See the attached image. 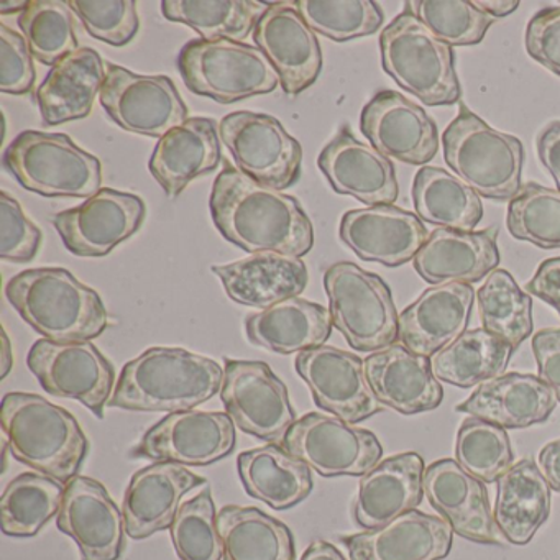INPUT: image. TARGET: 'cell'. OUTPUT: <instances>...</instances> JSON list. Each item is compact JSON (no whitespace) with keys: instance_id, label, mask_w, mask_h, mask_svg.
<instances>
[{"instance_id":"obj_46","label":"cell","mask_w":560,"mask_h":560,"mask_svg":"<svg viewBox=\"0 0 560 560\" xmlns=\"http://www.w3.org/2000/svg\"><path fill=\"white\" fill-rule=\"evenodd\" d=\"M508 231L540 248H560V191L527 183L508 206Z\"/></svg>"},{"instance_id":"obj_55","label":"cell","mask_w":560,"mask_h":560,"mask_svg":"<svg viewBox=\"0 0 560 560\" xmlns=\"http://www.w3.org/2000/svg\"><path fill=\"white\" fill-rule=\"evenodd\" d=\"M537 153L540 162L556 179L560 191V122H552L540 132L537 139Z\"/></svg>"},{"instance_id":"obj_31","label":"cell","mask_w":560,"mask_h":560,"mask_svg":"<svg viewBox=\"0 0 560 560\" xmlns=\"http://www.w3.org/2000/svg\"><path fill=\"white\" fill-rule=\"evenodd\" d=\"M221 163L219 126L206 117H191L170 130L156 143L150 159V173L175 199L189 183L218 168Z\"/></svg>"},{"instance_id":"obj_18","label":"cell","mask_w":560,"mask_h":560,"mask_svg":"<svg viewBox=\"0 0 560 560\" xmlns=\"http://www.w3.org/2000/svg\"><path fill=\"white\" fill-rule=\"evenodd\" d=\"M360 130L386 159L421 166L439 152L434 120L396 91H382L363 107Z\"/></svg>"},{"instance_id":"obj_6","label":"cell","mask_w":560,"mask_h":560,"mask_svg":"<svg viewBox=\"0 0 560 560\" xmlns=\"http://www.w3.org/2000/svg\"><path fill=\"white\" fill-rule=\"evenodd\" d=\"M444 159L455 175L483 198L513 199L520 192L524 149L516 137L493 127L462 107L442 136Z\"/></svg>"},{"instance_id":"obj_60","label":"cell","mask_w":560,"mask_h":560,"mask_svg":"<svg viewBox=\"0 0 560 560\" xmlns=\"http://www.w3.org/2000/svg\"><path fill=\"white\" fill-rule=\"evenodd\" d=\"M31 2L27 0H0V14L9 15L15 12H24Z\"/></svg>"},{"instance_id":"obj_21","label":"cell","mask_w":560,"mask_h":560,"mask_svg":"<svg viewBox=\"0 0 560 560\" xmlns=\"http://www.w3.org/2000/svg\"><path fill=\"white\" fill-rule=\"evenodd\" d=\"M422 485L429 503L448 521L455 534L474 542H506L494 521L487 487L457 460L442 458L429 465Z\"/></svg>"},{"instance_id":"obj_7","label":"cell","mask_w":560,"mask_h":560,"mask_svg":"<svg viewBox=\"0 0 560 560\" xmlns=\"http://www.w3.org/2000/svg\"><path fill=\"white\" fill-rule=\"evenodd\" d=\"M4 165L28 191L48 198H93L101 191V162L65 133L27 130L12 140Z\"/></svg>"},{"instance_id":"obj_11","label":"cell","mask_w":560,"mask_h":560,"mask_svg":"<svg viewBox=\"0 0 560 560\" xmlns=\"http://www.w3.org/2000/svg\"><path fill=\"white\" fill-rule=\"evenodd\" d=\"M281 445L320 477H363L382 460L378 438L336 416L311 412L298 419Z\"/></svg>"},{"instance_id":"obj_43","label":"cell","mask_w":560,"mask_h":560,"mask_svg":"<svg viewBox=\"0 0 560 560\" xmlns=\"http://www.w3.org/2000/svg\"><path fill=\"white\" fill-rule=\"evenodd\" d=\"M19 27L32 57L44 65H55L78 50L74 19L68 2L31 0L19 18Z\"/></svg>"},{"instance_id":"obj_37","label":"cell","mask_w":560,"mask_h":560,"mask_svg":"<svg viewBox=\"0 0 560 560\" xmlns=\"http://www.w3.org/2000/svg\"><path fill=\"white\" fill-rule=\"evenodd\" d=\"M218 529L224 560H296L290 527L258 508H222Z\"/></svg>"},{"instance_id":"obj_40","label":"cell","mask_w":560,"mask_h":560,"mask_svg":"<svg viewBox=\"0 0 560 560\" xmlns=\"http://www.w3.org/2000/svg\"><path fill=\"white\" fill-rule=\"evenodd\" d=\"M270 4L257 0H165L162 12L168 21L185 24L201 40L242 42L250 37Z\"/></svg>"},{"instance_id":"obj_51","label":"cell","mask_w":560,"mask_h":560,"mask_svg":"<svg viewBox=\"0 0 560 560\" xmlns=\"http://www.w3.org/2000/svg\"><path fill=\"white\" fill-rule=\"evenodd\" d=\"M35 78L34 57L24 35L0 24V91L21 96L34 88Z\"/></svg>"},{"instance_id":"obj_47","label":"cell","mask_w":560,"mask_h":560,"mask_svg":"<svg viewBox=\"0 0 560 560\" xmlns=\"http://www.w3.org/2000/svg\"><path fill=\"white\" fill-rule=\"evenodd\" d=\"M170 534L179 559L222 560L224 547L211 488H205L179 506Z\"/></svg>"},{"instance_id":"obj_22","label":"cell","mask_w":560,"mask_h":560,"mask_svg":"<svg viewBox=\"0 0 560 560\" xmlns=\"http://www.w3.org/2000/svg\"><path fill=\"white\" fill-rule=\"evenodd\" d=\"M340 238L362 260L396 268L415 260L429 237L418 215L383 205L347 212Z\"/></svg>"},{"instance_id":"obj_38","label":"cell","mask_w":560,"mask_h":560,"mask_svg":"<svg viewBox=\"0 0 560 560\" xmlns=\"http://www.w3.org/2000/svg\"><path fill=\"white\" fill-rule=\"evenodd\" d=\"M418 218L439 229L474 232L483 218L480 196L458 176L434 166H422L412 183Z\"/></svg>"},{"instance_id":"obj_13","label":"cell","mask_w":560,"mask_h":560,"mask_svg":"<svg viewBox=\"0 0 560 560\" xmlns=\"http://www.w3.org/2000/svg\"><path fill=\"white\" fill-rule=\"evenodd\" d=\"M221 401L234 424L260 441H283L296 422L287 385L265 362L225 359Z\"/></svg>"},{"instance_id":"obj_36","label":"cell","mask_w":560,"mask_h":560,"mask_svg":"<svg viewBox=\"0 0 560 560\" xmlns=\"http://www.w3.org/2000/svg\"><path fill=\"white\" fill-rule=\"evenodd\" d=\"M238 475L252 498L277 511L296 506L313 491L310 467L278 444L238 455Z\"/></svg>"},{"instance_id":"obj_1","label":"cell","mask_w":560,"mask_h":560,"mask_svg":"<svg viewBox=\"0 0 560 560\" xmlns=\"http://www.w3.org/2000/svg\"><path fill=\"white\" fill-rule=\"evenodd\" d=\"M211 215L222 237L248 254L303 258L314 229L298 199L268 188L225 162L212 186Z\"/></svg>"},{"instance_id":"obj_28","label":"cell","mask_w":560,"mask_h":560,"mask_svg":"<svg viewBox=\"0 0 560 560\" xmlns=\"http://www.w3.org/2000/svg\"><path fill=\"white\" fill-rule=\"evenodd\" d=\"M415 268L431 284L477 283L500 264L498 229L478 232L435 229L415 257Z\"/></svg>"},{"instance_id":"obj_2","label":"cell","mask_w":560,"mask_h":560,"mask_svg":"<svg viewBox=\"0 0 560 560\" xmlns=\"http://www.w3.org/2000/svg\"><path fill=\"white\" fill-rule=\"evenodd\" d=\"M224 370L215 360L176 347H152L126 363L110 408L140 412L191 411L214 398Z\"/></svg>"},{"instance_id":"obj_9","label":"cell","mask_w":560,"mask_h":560,"mask_svg":"<svg viewBox=\"0 0 560 560\" xmlns=\"http://www.w3.org/2000/svg\"><path fill=\"white\" fill-rule=\"evenodd\" d=\"M191 93L219 104H234L281 86L280 74L264 51L232 40H192L178 58Z\"/></svg>"},{"instance_id":"obj_15","label":"cell","mask_w":560,"mask_h":560,"mask_svg":"<svg viewBox=\"0 0 560 560\" xmlns=\"http://www.w3.org/2000/svg\"><path fill=\"white\" fill-rule=\"evenodd\" d=\"M235 424L228 412L179 411L145 432L132 457L206 467L234 452Z\"/></svg>"},{"instance_id":"obj_23","label":"cell","mask_w":560,"mask_h":560,"mask_svg":"<svg viewBox=\"0 0 560 560\" xmlns=\"http://www.w3.org/2000/svg\"><path fill=\"white\" fill-rule=\"evenodd\" d=\"M337 195L352 196L365 206H393L398 199L395 166L372 145L360 142L343 126L317 160Z\"/></svg>"},{"instance_id":"obj_53","label":"cell","mask_w":560,"mask_h":560,"mask_svg":"<svg viewBox=\"0 0 560 560\" xmlns=\"http://www.w3.org/2000/svg\"><path fill=\"white\" fill-rule=\"evenodd\" d=\"M533 352L539 378L556 393L560 402V329L539 330L533 337Z\"/></svg>"},{"instance_id":"obj_30","label":"cell","mask_w":560,"mask_h":560,"mask_svg":"<svg viewBox=\"0 0 560 560\" xmlns=\"http://www.w3.org/2000/svg\"><path fill=\"white\" fill-rule=\"evenodd\" d=\"M212 273L232 301L257 310L300 296L310 280L301 258L281 254H254L234 264L214 265Z\"/></svg>"},{"instance_id":"obj_27","label":"cell","mask_w":560,"mask_h":560,"mask_svg":"<svg viewBox=\"0 0 560 560\" xmlns=\"http://www.w3.org/2000/svg\"><path fill=\"white\" fill-rule=\"evenodd\" d=\"M452 529L442 516L412 510L378 529L340 537L350 560H442L452 549Z\"/></svg>"},{"instance_id":"obj_52","label":"cell","mask_w":560,"mask_h":560,"mask_svg":"<svg viewBox=\"0 0 560 560\" xmlns=\"http://www.w3.org/2000/svg\"><path fill=\"white\" fill-rule=\"evenodd\" d=\"M526 50L534 61L560 77V8L542 9L530 19Z\"/></svg>"},{"instance_id":"obj_54","label":"cell","mask_w":560,"mask_h":560,"mask_svg":"<svg viewBox=\"0 0 560 560\" xmlns=\"http://www.w3.org/2000/svg\"><path fill=\"white\" fill-rule=\"evenodd\" d=\"M526 290L556 307L560 314V257L542 261L533 280L526 284Z\"/></svg>"},{"instance_id":"obj_25","label":"cell","mask_w":560,"mask_h":560,"mask_svg":"<svg viewBox=\"0 0 560 560\" xmlns=\"http://www.w3.org/2000/svg\"><path fill=\"white\" fill-rule=\"evenodd\" d=\"M474 300L475 291L470 284L429 288L399 316V343L431 359L467 332Z\"/></svg>"},{"instance_id":"obj_20","label":"cell","mask_w":560,"mask_h":560,"mask_svg":"<svg viewBox=\"0 0 560 560\" xmlns=\"http://www.w3.org/2000/svg\"><path fill=\"white\" fill-rule=\"evenodd\" d=\"M58 529L77 542L81 560H119L126 521L109 491L90 477L67 485L57 517Z\"/></svg>"},{"instance_id":"obj_57","label":"cell","mask_w":560,"mask_h":560,"mask_svg":"<svg viewBox=\"0 0 560 560\" xmlns=\"http://www.w3.org/2000/svg\"><path fill=\"white\" fill-rule=\"evenodd\" d=\"M475 8L493 19L506 18L520 8V0H475Z\"/></svg>"},{"instance_id":"obj_14","label":"cell","mask_w":560,"mask_h":560,"mask_svg":"<svg viewBox=\"0 0 560 560\" xmlns=\"http://www.w3.org/2000/svg\"><path fill=\"white\" fill-rule=\"evenodd\" d=\"M101 106L127 132L163 136L188 120V107L168 77L137 74L107 63Z\"/></svg>"},{"instance_id":"obj_10","label":"cell","mask_w":560,"mask_h":560,"mask_svg":"<svg viewBox=\"0 0 560 560\" xmlns=\"http://www.w3.org/2000/svg\"><path fill=\"white\" fill-rule=\"evenodd\" d=\"M219 137L237 170L260 185L283 191L300 179L303 149L275 117L250 110L229 114L219 124Z\"/></svg>"},{"instance_id":"obj_29","label":"cell","mask_w":560,"mask_h":560,"mask_svg":"<svg viewBox=\"0 0 560 560\" xmlns=\"http://www.w3.org/2000/svg\"><path fill=\"white\" fill-rule=\"evenodd\" d=\"M425 465L416 452L395 455L380 462L363 475L353 516L359 526L372 530L416 510L424 497Z\"/></svg>"},{"instance_id":"obj_58","label":"cell","mask_w":560,"mask_h":560,"mask_svg":"<svg viewBox=\"0 0 560 560\" xmlns=\"http://www.w3.org/2000/svg\"><path fill=\"white\" fill-rule=\"evenodd\" d=\"M301 560H347L339 549L326 540H314L306 552L303 553Z\"/></svg>"},{"instance_id":"obj_59","label":"cell","mask_w":560,"mask_h":560,"mask_svg":"<svg viewBox=\"0 0 560 560\" xmlns=\"http://www.w3.org/2000/svg\"><path fill=\"white\" fill-rule=\"evenodd\" d=\"M0 380H5L14 366V353H12V343L5 329H2V352H0Z\"/></svg>"},{"instance_id":"obj_33","label":"cell","mask_w":560,"mask_h":560,"mask_svg":"<svg viewBox=\"0 0 560 560\" xmlns=\"http://www.w3.org/2000/svg\"><path fill=\"white\" fill-rule=\"evenodd\" d=\"M104 81V61L93 48H78L58 61L35 93L45 124L60 126L90 116Z\"/></svg>"},{"instance_id":"obj_34","label":"cell","mask_w":560,"mask_h":560,"mask_svg":"<svg viewBox=\"0 0 560 560\" xmlns=\"http://www.w3.org/2000/svg\"><path fill=\"white\" fill-rule=\"evenodd\" d=\"M332 316L327 307L300 296L245 319L248 340L281 355L324 346L332 334Z\"/></svg>"},{"instance_id":"obj_26","label":"cell","mask_w":560,"mask_h":560,"mask_svg":"<svg viewBox=\"0 0 560 560\" xmlns=\"http://www.w3.org/2000/svg\"><path fill=\"white\" fill-rule=\"evenodd\" d=\"M363 362L370 388L383 406L401 415H418L441 406L444 389L428 357L411 352L402 343H393Z\"/></svg>"},{"instance_id":"obj_56","label":"cell","mask_w":560,"mask_h":560,"mask_svg":"<svg viewBox=\"0 0 560 560\" xmlns=\"http://www.w3.org/2000/svg\"><path fill=\"white\" fill-rule=\"evenodd\" d=\"M539 464L547 483L560 493V439L544 445L539 454Z\"/></svg>"},{"instance_id":"obj_45","label":"cell","mask_w":560,"mask_h":560,"mask_svg":"<svg viewBox=\"0 0 560 560\" xmlns=\"http://www.w3.org/2000/svg\"><path fill=\"white\" fill-rule=\"evenodd\" d=\"M293 4L316 34L334 42L369 37L385 19L372 0H294Z\"/></svg>"},{"instance_id":"obj_8","label":"cell","mask_w":560,"mask_h":560,"mask_svg":"<svg viewBox=\"0 0 560 560\" xmlns=\"http://www.w3.org/2000/svg\"><path fill=\"white\" fill-rule=\"evenodd\" d=\"M334 327L359 352H378L399 336V316L392 290L378 277L350 261H339L324 273Z\"/></svg>"},{"instance_id":"obj_32","label":"cell","mask_w":560,"mask_h":560,"mask_svg":"<svg viewBox=\"0 0 560 560\" xmlns=\"http://www.w3.org/2000/svg\"><path fill=\"white\" fill-rule=\"evenodd\" d=\"M557 402L556 393L539 376L506 373L481 383L457 411L504 429H521L549 419Z\"/></svg>"},{"instance_id":"obj_49","label":"cell","mask_w":560,"mask_h":560,"mask_svg":"<svg viewBox=\"0 0 560 560\" xmlns=\"http://www.w3.org/2000/svg\"><path fill=\"white\" fill-rule=\"evenodd\" d=\"M68 4L90 35L113 47H126L139 32L133 0H71Z\"/></svg>"},{"instance_id":"obj_3","label":"cell","mask_w":560,"mask_h":560,"mask_svg":"<svg viewBox=\"0 0 560 560\" xmlns=\"http://www.w3.org/2000/svg\"><path fill=\"white\" fill-rule=\"evenodd\" d=\"M5 296L28 326L54 342H86L109 326L97 291L65 268L22 271L9 281Z\"/></svg>"},{"instance_id":"obj_19","label":"cell","mask_w":560,"mask_h":560,"mask_svg":"<svg viewBox=\"0 0 560 560\" xmlns=\"http://www.w3.org/2000/svg\"><path fill=\"white\" fill-rule=\"evenodd\" d=\"M254 40L280 74L288 96L313 86L323 70V51L316 32L293 2L270 4L254 31Z\"/></svg>"},{"instance_id":"obj_4","label":"cell","mask_w":560,"mask_h":560,"mask_svg":"<svg viewBox=\"0 0 560 560\" xmlns=\"http://www.w3.org/2000/svg\"><path fill=\"white\" fill-rule=\"evenodd\" d=\"M0 424L21 464L60 483L78 477L88 454L80 422L61 406L34 393H8L0 408Z\"/></svg>"},{"instance_id":"obj_50","label":"cell","mask_w":560,"mask_h":560,"mask_svg":"<svg viewBox=\"0 0 560 560\" xmlns=\"http://www.w3.org/2000/svg\"><path fill=\"white\" fill-rule=\"evenodd\" d=\"M40 229L25 215L24 209L8 191H0V258L28 264L42 245Z\"/></svg>"},{"instance_id":"obj_48","label":"cell","mask_w":560,"mask_h":560,"mask_svg":"<svg viewBox=\"0 0 560 560\" xmlns=\"http://www.w3.org/2000/svg\"><path fill=\"white\" fill-rule=\"evenodd\" d=\"M411 11L435 37L451 47H471L485 38L494 19L470 0H416Z\"/></svg>"},{"instance_id":"obj_39","label":"cell","mask_w":560,"mask_h":560,"mask_svg":"<svg viewBox=\"0 0 560 560\" xmlns=\"http://www.w3.org/2000/svg\"><path fill=\"white\" fill-rule=\"evenodd\" d=\"M514 349L485 329L467 330L431 357L435 378L458 388H470L506 372Z\"/></svg>"},{"instance_id":"obj_17","label":"cell","mask_w":560,"mask_h":560,"mask_svg":"<svg viewBox=\"0 0 560 560\" xmlns=\"http://www.w3.org/2000/svg\"><path fill=\"white\" fill-rule=\"evenodd\" d=\"M145 214V202L139 196L104 188L78 208L55 215L51 222L71 254L106 257L139 232Z\"/></svg>"},{"instance_id":"obj_24","label":"cell","mask_w":560,"mask_h":560,"mask_svg":"<svg viewBox=\"0 0 560 560\" xmlns=\"http://www.w3.org/2000/svg\"><path fill=\"white\" fill-rule=\"evenodd\" d=\"M201 485L205 478L173 462H156L137 471L124 497L127 536L139 540L170 529L183 497Z\"/></svg>"},{"instance_id":"obj_42","label":"cell","mask_w":560,"mask_h":560,"mask_svg":"<svg viewBox=\"0 0 560 560\" xmlns=\"http://www.w3.org/2000/svg\"><path fill=\"white\" fill-rule=\"evenodd\" d=\"M477 301L483 329L514 350L533 334V301L506 270L488 275L477 291Z\"/></svg>"},{"instance_id":"obj_44","label":"cell","mask_w":560,"mask_h":560,"mask_svg":"<svg viewBox=\"0 0 560 560\" xmlns=\"http://www.w3.org/2000/svg\"><path fill=\"white\" fill-rule=\"evenodd\" d=\"M455 458L483 483L500 480L513 467V448L506 429L480 418L465 419L458 429Z\"/></svg>"},{"instance_id":"obj_12","label":"cell","mask_w":560,"mask_h":560,"mask_svg":"<svg viewBox=\"0 0 560 560\" xmlns=\"http://www.w3.org/2000/svg\"><path fill=\"white\" fill-rule=\"evenodd\" d=\"M27 365L48 395L83 402L97 418H104L116 388V370L91 340H37L28 352Z\"/></svg>"},{"instance_id":"obj_41","label":"cell","mask_w":560,"mask_h":560,"mask_svg":"<svg viewBox=\"0 0 560 560\" xmlns=\"http://www.w3.org/2000/svg\"><path fill=\"white\" fill-rule=\"evenodd\" d=\"M63 483L44 474H21L0 498L2 533L12 537H32L60 513Z\"/></svg>"},{"instance_id":"obj_5","label":"cell","mask_w":560,"mask_h":560,"mask_svg":"<svg viewBox=\"0 0 560 560\" xmlns=\"http://www.w3.org/2000/svg\"><path fill=\"white\" fill-rule=\"evenodd\" d=\"M383 70L406 93L428 106H452L460 100L451 45L435 37L406 9L380 35Z\"/></svg>"},{"instance_id":"obj_16","label":"cell","mask_w":560,"mask_h":560,"mask_svg":"<svg viewBox=\"0 0 560 560\" xmlns=\"http://www.w3.org/2000/svg\"><path fill=\"white\" fill-rule=\"evenodd\" d=\"M298 375L313 393L317 408L355 424L383 411L365 375L360 357L336 347L320 346L298 353Z\"/></svg>"},{"instance_id":"obj_35","label":"cell","mask_w":560,"mask_h":560,"mask_svg":"<svg viewBox=\"0 0 560 560\" xmlns=\"http://www.w3.org/2000/svg\"><path fill=\"white\" fill-rule=\"evenodd\" d=\"M550 485L529 458L514 464L498 480L493 516L508 542L526 546L550 514Z\"/></svg>"}]
</instances>
